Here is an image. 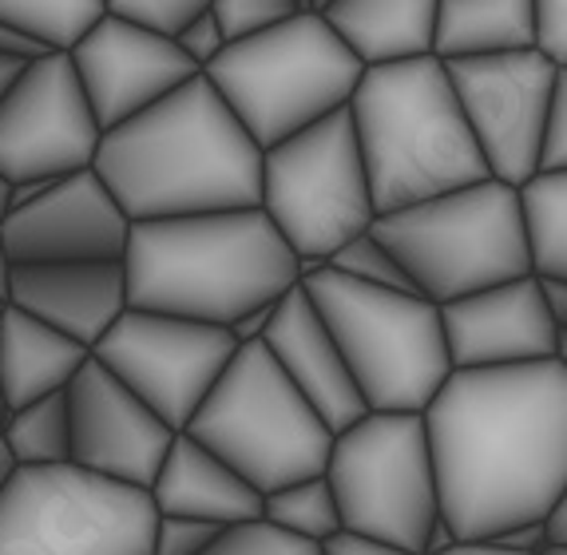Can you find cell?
Returning <instances> with one entry per match:
<instances>
[{
	"instance_id": "obj_1",
	"label": "cell",
	"mask_w": 567,
	"mask_h": 555,
	"mask_svg": "<svg viewBox=\"0 0 567 555\" xmlns=\"http://www.w3.org/2000/svg\"><path fill=\"white\" fill-rule=\"evenodd\" d=\"M441 516L461 539L548 520L567 489V369H453L425 409Z\"/></svg>"
},
{
	"instance_id": "obj_2",
	"label": "cell",
	"mask_w": 567,
	"mask_h": 555,
	"mask_svg": "<svg viewBox=\"0 0 567 555\" xmlns=\"http://www.w3.org/2000/svg\"><path fill=\"white\" fill-rule=\"evenodd\" d=\"M266 147L207 75L104 132L92 167L132 223L262 207Z\"/></svg>"
},
{
	"instance_id": "obj_3",
	"label": "cell",
	"mask_w": 567,
	"mask_h": 555,
	"mask_svg": "<svg viewBox=\"0 0 567 555\" xmlns=\"http://www.w3.org/2000/svg\"><path fill=\"white\" fill-rule=\"evenodd\" d=\"M123 270L135 310L210 326H235L302 282V258L262 207L132 223Z\"/></svg>"
},
{
	"instance_id": "obj_4",
	"label": "cell",
	"mask_w": 567,
	"mask_h": 555,
	"mask_svg": "<svg viewBox=\"0 0 567 555\" xmlns=\"http://www.w3.org/2000/svg\"><path fill=\"white\" fill-rule=\"evenodd\" d=\"M350 112L378 215L416 207L492 175L441 56L365 68Z\"/></svg>"
},
{
	"instance_id": "obj_5",
	"label": "cell",
	"mask_w": 567,
	"mask_h": 555,
	"mask_svg": "<svg viewBox=\"0 0 567 555\" xmlns=\"http://www.w3.org/2000/svg\"><path fill=\"white\" fill-rule=\"evenodd\" d=\"M302 286L373 413H425L433 405L453 377L445 318L433 298L358 282L333 266L302 270Z\"/></svg>"
},
{
	"instance_id": "obj_6",
	"label": "cell",
	"mask_w": 567,
	"mask_h": 555,
	"mask_svg": "<svg viewBox=\"0 0 567 555\" xmlns=\"http://www.w3.org/2000/svg\"><path fill=\"white\" fill-rule=\"evenodd\" d=\"M203 75L235 107L246 132L270 151L350 107L365 64L326 12L302 9L275 29L230 40Z\"/></svg>"
},
{
	"instance_id": "obj_7",
	"label": "cell",
	"mask_w": 567,
	"mask_h": 555,
	"mask_svg": "<svg viewBox=\"0 0 567 555\" xmlns=\"http://www.w3.org/2000/svg\"><path fill=\"white\" fill-rule=\"evenodd\" d=\"M373 230L436 306L536 274L524 195L496 175L378 215Z\"/></svg>"
},
{
	"instance_id": "obj_8",
	"label": "cell",
	"mask_w": 567,
	"mask_h": 555,
	"mask_svg": "<svg viewBox=\"0 0 567 555\" xmlns=\"http://www.w3.org/2000/svg\"><path fill=\"white\" fill-rule=\"evenodd\" d=\"M183 433L235 464L262 496L306 476H322L338 441L266 341L238 346L227 373L218 377Z\"/></svg>"
},
{
	"instance_id": "obj_9",
	"label": "cell",
	"mask_w": 567,
	"mask_h": 555,
	"mask_svg": "<svg viewBox=\"0 0 567 555\" xmlns=\"http://www.w3.org/2000/svg\"><path fill=\"white\" fill-rule=\"evenodd\" d=\"M262 210L302 258V270L326 266L350 238L373 230L378 203L350 107L266 151Z\"/></svg>"
},
{
	"instance_id": "obj_10",
	"label": "cell",
	"mask_w": 567,
	"mask_h": 555,
	"mask_svg": "<svg viewBox=\"0 0 567 555\" xmlns=\"http://www.w3.org/2000/svg\"><path fill=\"white\" fill-rule=\"evenodd\" d=\"M155 527L152 489L72 461L20 469L0 496V555H152Z\"/></svg>"
},
{
	"instance_id": "obj_11",
	"label": "cell",
	"mask_w": 567,
	"mask_h": 555,
	"mask_svg": "<svg viewBox=\"0 0 567 555\" xmlns=\"http://www.w3.org/2000/svg\"><path fill=\"white\" fill-rule=\"evenodd\" d=\"M350 532L425 555L441 520L433 441L425 413H373L341 429L326 464Z\"/></svg>"
},
{
	"instance_id": "obj_12",
	"label": "cell",
	"mask_w": 567,
	"mask_h": 555,
	"mask_svg": "<svg viewBox=\"0 0 567 555\" xmlns=\"http://www.w3.org/2000/svg\"><path fill=\"white\" fill-rule=\"evenodd\" d=\"M235 353L238 341L230 326L135 306H127L92 349L95 361H104L123 386L140 393L179 433L199 413Z\"/></svg>"
},
{
	"instance_id": "obj_13",
	"label": "cell",
	"mask_w": 567,
	"mask_h": 555,
	"mask_svg": "<svg viewBox=\"0 0 567 555\" xmlns=\"http://www.w3.org/2000/svg\"><path fill=\"white\" fill-rule=\"evenodd\" d=\"M445 64L492 175L512 187L536 179L544 167V140L556 104V60L544 56L539 48H524V52L445 60Z\"/></svg>"
},
{
	"instance_id": "obj_14",
	"label": "cell",
	"mask_w": 567,
	"mask_h": 555,
	"mask_svg": "<svg viewBox=\"0 0 567 555\" xmlns=\"http://www.w3.org/2000/svg\"><path fill=\"white\" fill-rule=\"evenodd\" d=\"M104 127L80 84L72 52H44L0 104V175L12 183L64 179L100 155Z\"/></svg>"
},
{
	"instance_id": "obj_15",
	"label": "cell",
	"mask_w": 567,
	"mask_h": 555,
	"mask_svg": "<svg viewBox=\"0 0 567 555\" xmlns=\"http://www.w3.org/2000/svg\"><path fill=\"white\" fill-rule=\"evenodd\" d=\"M72 64L104 132L135 120L140 112L159 104L163 95L203 75V68L183 52L171 32L115 17V12H107L72 48Z\"/></svg>"
},
{
	"instance_id": "obj_16",
	"label": "cell",
	"mask_w": 567,
	"mask_h": 555,
	"mask_svg": "<svg viewBox=\"0 0 567 555\" xmlns=\"http://www.w3.org/2000/svg\"><path fill=\"white\" fill-rule=\"evenodd\" d=\"M68 401H72V464L135 489H152L179 429H171L140 393H132L95 358H87V366L72 377Z\"/></svg>"
},
{
	"instance_id": "obj_17",
	"label": "cell",
	"mask_w": 567,
	"mask_h": 555,
	"mask_svg": "<svg viewBox=\"0 0 567 555\" xmlns=\"http://www.w3.org/2000/svg\"><path fill=\"white\" fill-rule=\"evenodd\" d=\"M4 243L20 263H95L123 258L132 218L107 191L100 171L87 167L56 179L37 203L4 218Z\"/></svg>"
},
{
	"instance_id": "obj_18",
	"label": "cell",
	"mask_w": 567,
	"mask_h": 555,
	"mask_svg": "<svg viewBox=\"0 0 567 555\" xmlns=\"http://www.w3.org/2000/svg\"><path fill=\"white\" fill-rule=\"evenodd\" d=\"M453 369H501L548 361L556 353V318L539 274H524L441 306Z\"/></svg>"
},
{
	"instance_id": "obj_19",
	"label": "cell",
	"mask_w": 567,
	"mask_h": 555,
	"mask_svg": "<svg viewBox=\"0 0 567 555\" xmlns=\"http://www.w3.org/2000/svg\"><path fill=\"white\" fill-rule=\"evenodd\" d=\"M266 346L278 358V366L290 373L293 386L310 397V405L326 417L333 433L350 429L353 421L369 413L350 361H346L338 338H333V330L326 326V318L318 314L302 282L293 286L286 298H278Z\"/></svg>"
},
{
	"instance_id": "obj_20",
	"label": "cell",
	"mask_w": 567,
	"mask_h": 555,
	"mask_svg": "<svg viewBox=\"0 0 567 555\" xmlns=\"http://www.w3.org/2000/svg\"><path fill=\"white\" fill-rule=\"evenodd\" d=\"M9 301L37 314L60 333L95 349L112 330L127 301V270L123 258L95 263H20L12 274Z\"/></svg>"
},
{
	"instance_id": "obj_21",
	"label": "cell",
	"mask_w": 567,
	"mask_h": 555,
	"mask_svg": "<svg viewBox=\"0 0 567 555\" xmlns=\"http://www.w3.org/2000/svg\"><path fill=\"white\" fill-rule=\"evenodd\" d=\"M159 516H190L218 527H235L262 520L266 496L246 481L235 464H227L218 452H210L190 433L171 441L167 461L152 484Z\"/></svg>"
},
{
	"instance_id": "obj_22",
	"label": "cell",
	"mask_w": 567,
	"mask_h": 555,
	"mask_svg": "<svg viewBox=\"0 0 567 555\" xmlns=\"http://www.w3.org/2000/svg\"><path fill=\"white\" fill-rule=\"evenodd\" d=\"M92 349L60 333L37 314L4 301L0 310V386L9 405L20 409L48 393L72 386V377L87 366Z\"/></svg>"
},
{
	"instance_id": "obj_23",
	"label": "cell",
	"mask_w": 567,
	"mask_h": 555,
	"mask_svg": "<svg viewBox=\"0 0 567 555\" xmlns=\"http://www.w3.org/2000/svg\"><path fill=\"white\" fill-rule=\"evenodd\" d=\"M436 12L441 0H333L326 17L361 64H401L436 56Z\"/></svg>"
},
{
	"instance_id": "obj_24",
	"label": "cell",
	"mask_w": 567,
	"mask_h": 555,
	"mask_svg": "<svg viewBox=\"0 0 567 555\" xmlns=\"http://www.w3.org/2000/svg\"><path fill=\"white\" fill-rule=\"evenodd\" d=\"M536 0H441L436 12V56H501L536 48Z\"/></svg>"
},
{
	"instance_id": "obj_25",
	"label": "cell",
	"mask_w": 567,
	"mask_h": 555,
	"mask_svg": "<svg viewBox=\"0 0 567 555\" xmlns=\"http://www.w3.org/2000/svg\"><path fill=\"white\" fill-rule=\"evenodd\" d=\"M0 436L17 452L20 469L72 461V401H68V389L12 409Z\"/></svg>"
},
{
	"instance_id": "obj_26",
	"label": "cell",
	"mask_w": 567,
	"mask_h": 555,
	"mask_svg": "<svg viewBox=\"0 0 567 555\" xmlns=\"http://www.w3.org/2000/svg\"><path fill=\"white\" fill-rule=\"evenodd\" d=\"M539 278H567V171H539L520 187Z\"/></svg>"
},
{
	"instance_id": "obj_27",
	"label": "cell",
	"mask_w": 567,
	"mask_h": 555,
	"mask_svg": "<svg viewBox=\"0 0 567 555\" xmlns=\"http://www.w3.org/2000/svg\"><path fill=\"white\" fill-rule=\"evenodd\" d=\"M107 12V0H0V20L29 32L44 52H72Z\"/></svg>"
},
{
	"instance_id": "obj_28",
	"label": "cell",
	"mask_w": 567,
	"mask_h": 555,
	"mask_svg": "<svg viewBox=\"0 0 567 555\" xmlns=\"http://www.w3.org/2000/svg\"><path fill=\"white\" fill-rule=\"evenodd\" d=\"M262 520L298 539H313V544H326V539H333L341 527H346L338 492H333L326 472L322 476H306V481H293V484H286V489L266 492Z\"/></svg>"
},
{
	"instance_id": "obj_29",
	"label": "cell",
	"mask_w": 567,
	"mask_h": 555,
	"mask_svg": "<svg viewBox=\"0 0 567 555\" xmlns=\"http://www.w3.org/2000/svg\"><path fill=\"white\" fill-rule=\"evenodd\" d=\"M326 266H333V270L346 274V278H358V282H369V286L421 294V286L413 282V274L405 270V263L393 255V246H389L378 230H365V235L350 238Z\"/></svg>"
},
{
	"instance_id": "obj_30",
	"label": "cell",
	"mask_w": 567,
	"mask_h": 555,
	"mask_svg": "<svg viewBox=\"0 0 567 555\" xmlns=\"http://www.w3.org/2000/svg\"><path fill=\"white\" fill-rule=\"evenodd\" d=\"M207 555H322V544L290 536L266 520H250V524L223 527V536Z\"/></svg>"
},
{
	"instance_id": "obj_31",
	"label": "cell",
	"mask_w": 567,
	"mask_h": 555,
	"mask_svg": "<svg viewBox=\"0 0 567 555\" xmlns=\"http://www.w3.org/2000/svg\"><path fill=\"white\" fill-rule=\"evenodd\" d=\"M310 9V0H210V12L218 17L227 40H243L250 32L275 29L293 12Z\"/></svg>"
},
{
	"instance_id": "obj_32",
	"label": "cell",
	"mask_w": 567,
	"mask_h": 555,
	"mask_svg": "<svg viewBox=\"0 0 567 555\" xmlns=\"http://www.w3.org/2000/svg\"><path fill=\"white\" fill-rule=\"evenodd\" d=\"M223 536V527L207 524V520L190 516H159L155 527V547L152 555H207L215 539Z\"/></svg>"
},
{
	"instance_id": "obj_33",
	"label": "cell",
	"mask_w": 567,
	"mask_h": 555,
	"mask_svg": "<svg viewBox=\"0 0 567 555\" xmlns=\"http://www.w3.org/2000/svg\"><path fill=\"white\" fill-rule=\"evenodd\" d=\"M107 9L115 17L140 20V24H152V29L175 37L195 12L210 9V0H107Z\"/></svg>"
},
{
	"instance_id": "obj_34",
	"label": "cell",
	"mask_w": 567,
	"mask_h": 555,
	"mask_svg": "<svg viewBox=\"0 0 567 555\" xmlns=\"http://www.w3.org/2000/svg\"><path fill=\"white\" fill-rule=\"evenodd\" d=\"M175 40H179V48L187 52L195 64L207 72L210 64H215L218 56H223V48L230 44L227 40V32H223V24H218V17L210 9H203V12H195V17L183 24L179 32H175Z\"/></svg>"
},
{
	"instance_id": "obj_35",
	"label": "cell",
	"mask_w": 567,
	"mask_h": 555,
	"mask_svg": "<svg viewBox=\"0 0 567 555\" xmlns=\"http://www.w3.org/2000/svg\"><path fill=\"white\" fill-rule=\"evenodd\" d=\"M539 40L536 48L551 56L559 68H567V0H536Z\"/></svg>"
},
{
	"instance_id": "obj_36",
	"label": "cell",
	"mask_w": 567,
	"mask_h": 555,
	"mask_svg": "<svg viewBox=\"0 0 567 555\" xmlns=\"http://www.w3.org/2000/svg\"><path fill=\"white\" fill-rule=\"evenodd\" d=\"M539 171H567V68H559L556 104H551L548 140H544V167Z\"/></svg>"
},
{
	"instance_id": "obj_37",
	"label": "cell",
	"mask_w": 567,
	"mask_h": 555,
	"mask_svg": "<svg viewBox=\"0 0 567 555\" xmlns=\"http://www.w3.org/2000/svg\"><path fill=\"white\" fill-rule=\"evenodd\" d=\"M322 555H421V552L401 547V544H389V539H378V536H365V532H350V527H341L338 536L322 544Z\"/></svg>"
},
{
	"instance_id": "obj_38",
	"label": "cell",
	"mask_w": 567,
	"mask_h": 555,
	"mask_svg": "<svg viewBox=\"0 0 567 555\" xmlns=\"http://www.w3.org/2000/svg\"><path fill=\"white\" fill-rule=\"evenodd\" d=\"M492 544H501V547H508V552H520V555H539L551 544L548 520H528V524L504 527V532L492 536Z\"/></svg>"
},
{
	"instance_id": "obj_39",
	"label": "cell",
	"mask_w": 567,
	"mask_h": 555,
	"mask_svg": "<svg viewBox=\"0 0 567 555\" xmlns=\"http://www.w3.org/2000/svg\"><path fill=\"white\" fill-rule=\"evenodd\" d=\"M282 298H286V294H282ZM275 306H278V301H266V306L243 314V318L230 326V333H235L238 346H255V341H266V333H270V321H275Z\"/></svg>"
},
{
	"instance_id": "obj_40",
	"label": "cell",
	"mask_w": 567,
	"mask_h": 555,
	"mask_svg": "<svg viewBox=\"0 0 567 555\" xmlns=\"http://www.w3.org/2000/svg\"><path fill=\"white\" fill-rule=\"evenodd\" d=\"M0 56L40 60L44 56V44H37L29 32H20L17 24H9V20H0Z\"/></svg>"
},
{
	"instance_id": "obj_41",
	"label": "cell",
	"mask_w": 567,
	"mask_h": 555,
	"mask_svg": "<svg viewBox=\"0 0 567 555\" xmlns=\"http://www.w3.org/2000/svg\"><path fill=\"white\" fill-rule=\"evenodd\" d=\"M544 282V298L556 318V326H567V278H539Z\"/></svg>"
},
{
	"instance_id": "obj_42",
	"label": "cell",
	"mask_w": 567,
	"mask_h": 555,
	"mask_svg": "<svg viewBox=\"0 0 567 555\" xmlns=\"http://www.w3.org/2000/svg\"><path fill=\"white\" fill-rule=\"evenodd\" d=\"M456 544H461V532H456V527L449 524L445 516H441V520L433 524V532H429L425 555H441V552H449V547H456Z\"/></svg>"
},
{
	"instance_id": "obj_43",
	"label": "cell",
	"mask_w": 567,
	"mask_h": 555,
	"mask_svg": "<svg viewBox=\"0 0 567 555\" xmlns=\"http://www.w3.org/2000/svg\"><path fill=\"white\" fill-rule=\"evenodd\" d=\"M32 60H20V56H0V104H4V95L17 88V80L24 75Z\"/></svg>"
},
{
	"instance_id": "obj_44",
	"label": "cell",
	"mask_w": 567,
	"mask_h": 555,
	"mask_svg": "<svg viewBox=\"0 0 567 555\" xmlns=\"http://www.w3.org/2000/svg\"><path fill=\"white\" fill-rule=\"evenodd\" d=\"M441 555H520V552H508V547L492 544V539H461L456 547H449V552Z\"/></svg>"
},
{
	"instance_id": "obj_45",
	"label": "cell",
	"mask_w": 567,
	"mask_h": 555,
	"mask_svg": "<svg viewBox=\"0 0 567 555\" xmlns=\"http://www.w3.org/2000/svg\"><path fill=\"white\" fill-rule=\"evenodd\" d=\"M548 532H551V544H567V489L556 500V508L548 512Z\"/></svg>"
},
{
	"instance_id": "obj_46",
	"label": "cell",
	"mask_w": 567,
	"mask_h": 555,
	"mask_svg": "<svg viewBox=\"0 0 567 555\" xmlns=\"http://www.w3.org/2000/svg\"><path fill=\"white\" fill-rule=\"evenodd\" d=\"M12 274H17V258H12L9 243H4V230H0V298L9 301L12 290Z\"/></svg>"
},
{
	"instance_id": "obj_47",
	"label": "cell",
	"mask_w": 567,
	"mask_h": 555,
	"mask_svg": "<svg viewBox=\"0 0 567 555\" xmlns=\"http://www.w3.org/2000/svg\"><path fill=\"white\" fill-rule=\"evenodd\" d=\"M20 472V461H17V452L9 449V441L0 436V496L9 492V484H12V476Z\"/></svg>"
},
{
	"instance_id": "obj_48",
	"label": "cell",
	"mask_w": 567,
	"mask_h": 555,
	"mask_svg": "<svg viewBox=\"0 0 567 555\" xmlns=\"http://www.w3.org/2000/svg\"><path fill=\"white\" fill-rule=\"evenodd\" d=\"M12 191H17V183H12L9 175H0V226L12 215Z\"/></svg>"
},
{
	"instance_id": "obj_49",
	"label": "cell",
	"mask_w": 567,
	"mask_h": 555,
	"mask_svg": "<svg viewBox=\"0 0 567 555\" xmlns=\"http://www.w3.org/2000/svg\"><path fill=\"white\" fill-rule=\"evenodd\" d=\"M551 358L567 369V326H556V353H551Z\"/></svg>"
},
{
	"instance_id": "obj_50",
	"label": "cell",
	"mask_w": 567,
	"mask_h": 555,
	"mask_svg": "<svg viewBox=\"0 0 567 555\" xmlns=\"http://www.w3.org/2000/svg\"><path fill=\"white\" fill-rule=\"evenodd\" d=\"M9 413H12V405H9V397H4V386H0V433H4V424H9Z\"/></svg>"
},
{
	"instance_id": "obj_51",
	"label": "cell",
	"mask_w": 567,
	"mask_h": 555,
	"mask_svg": "<svg viewBox=\"0 0 567 555\" xmlns=\"http://www.w3.org/2000/svg\"><path fill=\"white\" fill-rule=\"evenodd\" d=\"M539 555H567V544H548Z\"/></svg>"
},
{
	"instance_id": "obj_52",
	"label": "cell",
	"mask_w": 567,
	"mask_h": 555,
	"mask_svg": "<svg viewBox=\"0 0 567 555\" xmlns=\"http://www.w3.org/2000/svg\"><path fill=\"white\" fill-rule=\"evenodd\" d=\"M330 4H333V0H310V9H318V12H326Z\"/></svg>"
},
{
	"instance_id": "obj_53",
	"label": "cell",
	"mask_w": 567,
	"mask_h": 555,
	"mask_svg": "<svg viewBox=\"0 0 567 555\" xmlns=\"http://www.w3.org/2000/svg\"><path fill=\"white\" fill-rule=\"evenodd\" d=\"M0 310H4V298H0Z\"/></svg>"
}]
</instances>
